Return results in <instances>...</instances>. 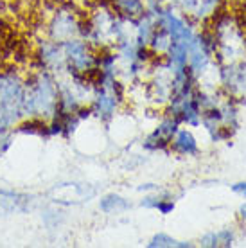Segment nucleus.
<instances>
[{
  "instance_id": "1",
  "label": "nucleus",
  "mask_w": 246,
  "mask_h": 248,
  "mask_svg": "<svg viewBox=\"0 0 246 248\" xmlns=\"http://www.w3.org/2000/svg\"><path fill=\"white\" fill-rule=\"evenodd\" d=\"M58 110V78L56 74L38 68L25 78L24 117H38L49 121Z\"/></svg>"
},
{
  "instance_id": "2",
  "label": "nucleus",
  "mask_w": 246,
  "mask_h": 248,
  "mask_svg": "<svg viewBox=\"0 0 246 248\" xmlns=\"http://www.w3.org/2000/svg\"><path fill=\"white\" fill-rule=\"evenodd\" d=\"M25 78L16 68L0 70V137L15 131V126L24 119Z\"/></svg>"
},
{
  "instance_id": "3",
  "label": "nucleus",
  "mask_w": 246,
  "mask_h": 248,
  "mask_svg": "<svg viewBox=\"0 0 246 248\" xmlns=\"http://www.w3.org/2000/svg\"><path fill=\"white\" fill-rule=\"evenodd\" d=\"M81 22L83 18H79L77 4L72 0H60L56 2L47 24V38L54 42H65L68 38L79 36Z\"/></svg>"
},
{
  "instance_id": "4",
  "label": "nucleus",
  "mask_w": 246,
  "mask_h": 248,
  "mask_svg": "<svg viewBox=\"0 0 246 248\" xmlns=\"http://www.w3.org/2000/svg\"><path fill=\"white\" fill-rule=\"evenodd\" d=\"M67 74H90L97 68V54L93 52V45L88 44L81 36L68 38L62 42Z\"/></svg>"
},
{
  "instance_id": "5",
  "label": "nucleus",
  "mask_w": 246,
  "mask_h": 248,
  "mask_svg": "<svg viewBox=\"0 0 246 248\" xmlns=\"http://www.w3.org/2000/svg\"><path fill=\"white\" fill-rule=\"evenodd\" d=\"M36 63L38 68L49 70L56 76L67 74V62H65L62 42H54L50 38L40 40L36 47Z\"/></svg>"
},
{
  "instance_id": "6",
  "label": "nucleus",
  "mask_w": 246,
  "mask_h": 248,
  "mask_svg": "<svg viewBox=\"0 0 246 248\" xmlns=\"http://www.w3.org/2000/svg\"><path fill=\"white\" fill-rule=\"evenodd\" d=\"M178 126H180V123L176 119L171 117V115H166V119L156 126V130L151 131V133L146 137L144 148L151 149V151H156V149H164V148H167V146H171L172 137L178 131Z\"/></svg>"
},
{
  "instance_id": "7",
  "label": "nucleus",
  "mask_w": 246,
  "mask_h": 248,
  "mask_svg": "<svg viewBox=\"0 0 246 248\" xmlns=\"http://www.w3.org/2000/svg\"><path fill=\"white\" fill-rule=\"evenodd\" d=\"M31 196L20 192L0 189V211L2 212H25L31 209Z\"/></svg>"
},
{
  "instance_id": "8",
  "label": "nucleus",
  "mask_w": 246,
  "mask_h": 248,
  "mask_svg": "<svg viewBox=\"0 0 246 248\" xmlns=\"http://www.w3.org/2000/svg\"><path fill=\"white\" fill-rule=\"evenodd\" d=\"M171 149L174 151V153H178V155L192 156L200 151V146H198L196 137L192 135L191 131L189 130H178L176 133H174V137H172Z\"/></svg>"
},
{
  "instance_id": "9",
  "label": "nucleus",
  "mask_w": 246,
  "mask_h": 248,
  "mask_svg": "<svg viewBox=\"0 0 246 248\" xmlns=\"http://www.w3.org/2000/svg\"><path fill=\"white\" fill-rule=\"evenodd\" d=\"M108 4L123 18L135 20L146 11V0H108Z\"/></svg>"
},
{
  "instance_id": "10",
  "label": "nucleus",
  "mask_w": 246,
  "mask_h": 248,
  "mask_svg": "<svg viewBox=\"0 0 246 248\" xmlns=\"http://www.w3.org/2000/svg\"><path fill=\"white\" fill-rule=\"evenodd\" d=\"M129 207H131L129 200H126L121 194H115V192L105 194L99 200V211L105 214H121V212L129 211Z\"/></svg>"
},
{
  "instance_id": "11",
  "label": "nucleus",
  "mask_w": 246,
  "mask_h": 248,
  "mask_svg": "<svg viewBox=\"0 0 246 248\" xmlns=\"http://www.w3.org/2000/svg\"><path fill=\"white\" fill-rule=\"evenodd\" d=\"M148 247L149 248H178V241H176L174 237L169 236V234L160 232V234H154V236L149 239Z\"/></svg>"
},
{
  "instance_id": "12",
  "label": "nucleus",
  "mask_w": 246,
  "mask_h": 248,
  "mask_svg": "<svg viewBox=\"0 0 246 248\" xmlns=\"http://www.w3.org/2000/svg\"><path fill=\"white\" fill-rule=\"evenodd\" d=\"M215 236H217V247H232L234 245V232L232 230H219V232H215Z\"/></svg>"
},
{
  "instance_id": "13",
  "label": "nucleus",
  "mask_w": 246,
  "mask_h": 248,
  "mask_svg": "<svg viewBox=\"0 0 246 248\" xmlns=\"http://www.w3.org/2000/svg\"><path fill=\"white\" fill-rule=\"evenodd\" d=\"M156 211L160 212V214H171L172 211H174V202H172V198L169 196V194H164L162 196V200L158 202V205H156Z\"/></svg>"
},
{
  "instance_id": "14",
  "label": "nucleus",
  "mask_w": 246,
  "mask_h": 248,
  "mask_svg": "<svg viewBox=\"0 0 246 248\" xmlns=\"http://www.w3.org/2000/svg\"><path fill=\"white\" fill-rule=\"evenodd\" d=\"M162 196H164V194H149V196H144L140 205L146 207V209H156V205H158V202L162 200Z\"/></svg>"
},
{
  "instance_id": "15",
  "label": "nucleus",
  "mask_w": 246,
  "mask_h": 248,
  "mask_svg": "<svg viewBox=\"0 0 246 248\" xmlns=\"http://www.w3.org/2000/svg\"><path fill=\"white\" fill-rule=\"evenodd\" d=\"M13 144V131L0 137V156H4L7 153V149L11 148Z\"/></svg>"
},
{
  "instance_id": "16",
  "label": "nucleus",
  "mask_w": 246,
  "mask_h": 248,
  "mask_svg": "<svg viewBox=\"0 0 246 248\" xmlns=\"http://www.w3.org/2000/svg\"><path fill=\"white\" fill-rule=\"evenodd\" d=\"M232 191H234L235 194L246 198V182H237V184H234V186H232Z\"/></svg>"
},
{
  "instance_id": "17",
  "label": "nucleus",
  "mask_w": 246,
  "mask_h": 248,
  "mask_svg": "<svg viewBox=\"0 0 246 248\" xmlns=\"http://www.w3.org/2000/svg\"><path fill=\"white\" fill-rule=\"evenodd\" d=\"M151 189H156V186H153V184H146V186L138 187V191H151Z\"/></svg>"
},
{
  "instance_id": "18",
  "label": "nucleus",
  "mask_w": 246,
  "mask_h": 248,
  "mask_svg": "<svg viewBox=\"0 0 246 248\" xmlns=\"http://www.w3.org/2000/svg\"><path fill=\"white\" fill-rule=\"evenodd\" d=\"M239 214H241V217H245V219H246V203H245V205H241Z\"/></svg>"
},
{
  "instance_id": "19",
  "label": "nucleus",
  "mask_w": 246,
  "mask_h": 248,
  "mask_svg": "<svg viewBox=\"0 0 246 248\" xmlns=\"http://www.w3.org/2000/svg\"><path fill=\"white\" fill-rule=\"evenodd\" d=\"M4 6H6V0H0V11L4 9Z\"/></svg>"
}]
</instances>
